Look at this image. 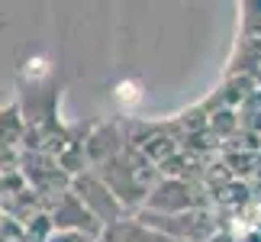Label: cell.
I'll use <instances>...</instances> for the list:
<instances>
[{
  "label": "cell",
  "mask_w": 261,
  "mask_h": 242,
  "mask_svg": "<svg viewBox=\"0 0 261 242\" xmlns=\"http://www.w3.org/2000/svg\"><path fill=\"white\" fill-rule=\"evenodd\" d=\"M119 100H126V104H129V100H139V87L129 84V81H126V84H119Z\"/></svg>",
  "instance_id": "6da1fadb"
}]
</instances>
